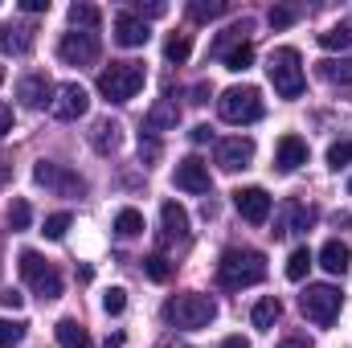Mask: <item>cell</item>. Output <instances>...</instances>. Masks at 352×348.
<instances>
[{
  "instance_id": "obj_49",
  "label": "cell",
  "mask_w": 352,
  "mask_h": 348,
  "mask_svg": "<svg viewBox=\"0 0 352 348\" xmlns=\"http://www.w3.org/2000/svg\"><path fill=\"white\" fill-rule=\"evenodd\" d=\"M8 176H12V164H8V160H4V156H0V188H4V184H8Z\"/></svg>"
},
{
  "instance_id": "obj_20",
  "label": "cell",
  "mask_w": 352,
  "mask_h": 348,
  "mask_svg": "<svg viewBox=\"0 0 352 348\" xmlns=\"http://www.w3.org/2000/svg\"><path fill=\"white\" fill-rule=\"evenodd\" d=\"M119 123L115 119H98L94 127H90V144H94V152H102V156H111L115 148H119Z\"/></svg>"
},
{
  "instance_id": "obj_42",
  "label": "cell",
  "mask_w": 352,
  "mask_h": 348,
  "mask_svg": "<svg viewBox=\"0 0 352 348\" xmlns=\"http://www.w3.org/2000/svg\"><path fill=\"white\" fill-rule=\"evenodd\" d=\"M131 12H135L140 21H148V17H164V12H168V4H160V0H152V4H144V0H140V4L131 8Z\"/></svg>"
},
{
  "instance_id": "obj_29",
  "label": "cell",
  "mask_w": 352,
  "mask_h": 348,
  "mask_svg": "<svg viewBox=\"0 0 352 348\" xmlns=\"http://www.w3.org/2000/svg\"><path fill=\"white\" fill-rule=\"evenodd\" d=\"M320 45H324V50H349L352 45V25L344 21V25L324 29V33H320Z\"/></svg>"
},
{
  "instance_id": "obj_9",
  "label": "cell",
  "mask_w": 352,
  "mask_h": 348,
  "mask_svg": "<svg viewBox=\"0 0 352 348\" xmlns=\"http://www.w3.org/2000/svg\"><path fill=\"white\" fill-rule=\"evenodd\" d=\"M58 58H62L66 66H94V62H98V33H82V29L62 33Z\"/></svg>"
},
{
  "instance_id": "obj_46",
  "label": "cell",
  "mask_w": 352,
  "mask_h": 348,
  "mask_svg": "<svg viewBox=\"0 0 352 348\" xmlns=\"http://www.w3.org/2000/svg\"><path fill=\"white\" fill-rule=\"evenodd\" d=\"M25 12H50V0H21Z\"/></svg>"
},
{
  "instance_id": "obj_30",
  "label": "cell",
  "mask_w": 352,
  "mask_h": 348,
  "mask_svg": "<svg viewBox=\"0 0 352 348\" xmlns=\"http://www.w3.org/2000/svg\"><path fill=\"white\" fill-rule=\"evenodd\" d=\"M188 54H192L188 33H173V37L164 41V58H168V62H176V66H184V62H188Z\"/></svg>"
},
{
  "instance_id": "obj_1",
  "label": "cell",
  "mask_w": 352,
  "mask_h": 348,
  "mask_svg": "<svg viewBox=\"0 0 352 348\" xmlns=\"http://www.w3.org/2000/svg\"><path fill=\"white\" fill-rule=\"evenodd\" d=\"M266 279V254L263 250H246V246H230L221 262H217V283L230 287V291H242V287H254Z\"/></svg>"
},
{
  "instance_id": "obj_39",
  "label": "cell",
  "mask_w": 352,
  "mask_h": 348,
  "mask_svg": "<svg viewBox=\"0 0 352 348\" xmlns=\"http://www.w3.org/2000/svg\"><path fill=\"white\" fill-rule=\"evenodd\" d=\"M25 336V324H12V320H0V348H12Z\"/></svg>"
},
{
  "instance_id": "obj_19",
  "label": "cell",
  "mask_w": 352,
  "mask_h": 348,
  "mask_svg": "<svg viewBox=\"0 0 352 348\" xmlns=\"http://www.w3.org/2000/svg\"><path fill=\"white\" fill-rule=\"evenodd\" d=\"M54 336H58V345L62 348H94V340H90V332L78 324V320H58V328H54Z\"/></svg>"
},
{
  "instance_id": "obj_22",
  "label": "cell",
  "mask_w": 352,
  "mask_h": 348,
  "mask_svg": "<svg viewBox=\"0 0 352 348\" xmlns=\"http://www.w3.org/2000/svg\"><path fill=\"white\" fill-rule=\"evenodd\" d=\"M349 262H352V254H349V246H344V242H336V238H332V242H324V246H320V266H324L328 274H344V270H349Z\"/></svg>"
},
{
  "instance_id": "obj_53",
  "label": "cell",
  "mask_w": 352,
  "mask_h": 348,
  "mask_svg": "<svg viewBox=\"0 0 352 348\" xmlns=\"http://www.w3.org/2000/svg\"><path fill=\"white\" fill-rule=\"evenodd\" d=\"M180 348H188V345H180Z\"/></svg>"
},
{
  "instance_id": "obj_50",
  "label": "cell",
  "mask_w": 352,
  "mask_h": 348,
  "mask_svg": "<svg viewBox=\"0 0 352 348\" xmlns=\"http://www.w3.org/2000/svg\"><path fill=\"white\" fill-rule=\"evenodd\" d=\"M205 98H209V87H205V83H197V87H192V102H205Z\"/></svg>"
},
{
  "instance_id": "obj_8",
  "label": "cell",
  "mask_w": 352,
  "mask_h": 348,
  "mask_svg": "<svg viewBox=\"0 0 352 348\" xmlns=\"http://www.w3.org/2000/svg\"><path fill=\"white\" fill-rule=\"evenodd\" d=\"M33 180L45 184V188L58 193V197H82V193H87V180H82V176L70 173L66 164H54V160H41V164L33 168Z\"/></svg>"
},
{
  "instance_id": "obj_12",
  "label": "cell",
  "mask_w": 352,
  "mask_h": 348,
  "mask_svg": "<svg viewBox=\"0 0 352 348\" xmlns=\"http://www.w3.org/2000/svg\"><path fill=\"white\" fill-rule=\"evenodd\" d=\"M234 209H238L250 226H263L266 217H270V193H266V188H258V184L238 188V193H234Z\"/></svg>"
},
{
  "instance_id": "obj_34",
  "label": "cell",
  "mask_w": 352,
  "mask_h": 348,
  "mask_svg": "<svg viewBox=\"0 0 352 348\" xmlns=\"http://www.w3.org/2000/svg\"><path fill=\"white\" fill-rule=\"evenodd\" d=\"M144 270H148V279H152V283H168L173 262L164 259V254H148V259H144Z\"/></svg>"
},
{
  "instance_id": "obj_13",
  "label": "cell",
  "mask_w": 352,
  "mask_h": 348,
  "mask_svg": "<svg viewBox=\"0 0 352 348\" xmlns=\"http://www.w3.org/2000/svg\"><path fill=\"white\" fill-rule=\"evenodd\" d=\"M173 180H176V188H184V193H209V164L201 156H188V160L176 164Z\"/></svg>"
},
{
  "instance_id": "obj_38",
  "label": "cell",
  "mask_w": 352,
  "mask_h": 348,
  "mask_svg": "<svg viewBox=\"0 0 352 348\" xmlns=\"http://www.w3.org/2000/svg\"><path fill=\"white\" fill-rule=\"evenodd\" d=\"M123 307H127V291H123V287H111V291L102 295V312H107V316H119Z\"/></svg>"
},
{
  "instance_id": "obj_54",
  "label": "cell",
  "mask_w": 352,
  "mask_h": 348,
  "mask_svg": "<svg viewBox=\"0 0 352 348\" xmlns=\"http://www.w3.org/2000/svg\"><path fill=\"white\" fill-rule=\"evenodd\" d=\"M0 262H4V259H0Z\"/></svg>"
},
{
  "instance_id": "obj_4",
  "label": "cell",
  "mask_w": 352,
  "mask_h": 348,
  "mask_svg": "<svg viewBox=\"0 0 352 348\" xmlns=\"http://www.w3.org/2000/svg\"><path fill=\"white\" fill-rule=\"evenodd\" d=\"M266 74H270V87H274L278 98H299V94H303V58H299V50L278 45V50L270 54Z\"/></svg>"
},
{
  "instance_id": "obj_52",
  "label": "cell",
  "mask_w": 352,
  "mask_h": 348,
  "mask_svg": "<svg viewBox=\"0 0 352 348\" xmlns=\"http://www.w3.org/2000/svg\"><path fill=\"white\" fill-rule=\"evenodd\" d=\"M349 193H352V180H349Z\"/></svg>"
},
{
  "instance_id": "obj_14",
  "label": "cell",
  "mask_w": 352,
  "mask_h": 348,
  "mask_svg": "<svg viewBox=\"0 0 352 348\" xmlns=\"http://www.w3.org/2000/svg\"><path fill=\"white\" fill-rule=\"evenodd\" d=\"M54 83L45 78V74H25L21 83H16V98L29 107V111H37V107H45V102H54Z\"/></svg>"
},
{
  "instance_id": "obj_23",
  "label": "cell",
  "mask_w": 352,
  "mask_h": 348,
  "mask_svg": "<svg viewBox=\"0 0 352 348\" xmlns=\"http://www.w3.org/2000/svg\"><path fill=\"white\" fill-rule=\"evenodd\" d=\"M311 217H316V213H311L307 205L287 201V205H283V226H278L274 234H299V230H307V226H311Z\"/></svg>"
},
{
  "instance_id": "obj_32",
  "label": "cell",
  "mask_w": 352,
  "mask_h": 348,
  "mask_svg": "<svg viewBox=\"0 0 352 348\" xmlns=\"http://www.w3.org/2000/svg\"><path fill=\"white\" fill-rule=\"evenodd\" d=\"M307 270H311V250H307V246L291 250V259H287V279H291V283H299Z\"/></svg>"
},
{
  "instance_id": "obj_27",
  "label": "cell",
  "mask_w": 352,
  "mask_h": 348,
  "mask_svg": "<svg viewBox=\"0 0 352 348\" xmlns=\"http://www.w3.org/2000/svg\"><path fill=\"white\" fill-rule=\"evenodd\" d=\"M98 21H102V12L87 4V0H78V4H70V25L74 29H82V33H94L98 29Z\"/></svg>"
},
{
  "instance_id": "obj_31",
  "label": "cell",
  "mask_w": 352,
  "mask_h": 348,
  "mask_svg": "<svg viewBox=\"0 0 352 348\" xmlns=\"http://www.w3.org/2000/svg\"><path fill=\"white\" fill-rule=\"evenodd\" d=\"M221 62H226V70H234V74H242V70H250V66H254V45L246 41V45H238V50H230V54H226Z\"/></svg>"
},
{
  "instance_id": "obj_43",
  "label": "cell",
  "mask_w": 352,
  "mask_h": 348,
  "mask_svg": "<svg viewBox=\"0 0 352 348\" xmlns=\"http://www.w3.org/2000/svg\"><path fill=\"white\" fill-rule=\"evenodd\" d=\"M8 131H12V107H8V102H0V140H4Z\"/></svg>"
},
{
  "instance_id": "obj_5",
  "label": "cell",
  "mask_w": 352,
  "mask_h": 348,
  "mask_svg": "<svg viewBox=\"0 0 352 348\" xmlns=\"http://www.w3.org/2000/svg\"><path fill=\"white\" fill-rule=\"evenodd\" d=\"M263 90L258 87H230L221 98H217V115L226 119V123H234V127H242V123H258L263 119Z\"/></svg>"
},
{
  "instance_id": "obj_40",
  "label": "cell",
  "mask_w": 352,
  "mask_h": 348,
  "mask_svg": "<svg viewBox=\"0 0 352 348\" xmlns=\"http://www.w3.org/2000/svg\"><path fill=\"white\" fill-rule=\"evenodd\" d=\"M295 17H299L295 8H283V4H278V8H270L266 21H270V29H287V25H295Z\"/></svg>"
},
{
  "instance_id": "obj_48",
  "label": "cell",
  "mask_w": 352,
  "mask_h": 348,
  "mask_svg": "<svg viewBox=\"0 0 352 348\" xmlns=\"http://www.w3.org/2000/svg\"><path fill=\"white\" fill-rule=\"evenodd\" d=\"M221 348H250V340H242V336H226Z\"/></svg>"
},
{
  "instance_id": "obj_15",
  "label": "cell",
  "mask_w": 352,
  "mask_h": 348,
  "mask_svg": "<svg viewBox=\"0 0 352 348\" xmlns=\"http://www.w3.org/2000/svg\"><path fill=\"white\" fill-rule=\"evenodd\" d=\"M148 21H140L135 12H119L115 17V41L119 45H127V50H135V45H148Z\"/></svg>"
},
{
  "instance_id": "obj_36",
  "label": "cell",
  "mask_w": 352,
  "mask_h": 348,
  "mask_svg": "<svg viewBox=\"0 0 352 348\" xmlns=\"http://www.w3.org/2000/svg\"><path fill=\"white\" fill-rule=\"evenodd\" d=\"M328 164L340 173V168H349L352 164V140H340V144H332L328 148Z\"/></svg>"
},
{
  "instance_id": "obj_25",
  "label": "cell",
  "mask_w": 352,
  "mask_h": 348,
  "mask_svg": "<svg viewBox=\"0 0 352 348\" xmlns=\"http://www.w3.org/2000/svg\"><path fill=\"white\" fill-rule=\"evenodd\" d=\"M320 78L332 87H352V54L349 58H328L320 62Z\"/></svg>"
},
{
  "instance_id": "obj_10",
  "label": "cell",
  "mask_w": 352,
  "mask_h": 348,
  "mask_svg": "<svg viewBox=\"0 0 352 348\" xmlns=\"http://www.w3.org/2000/svg\"><path fill=\"white\" fill-rule=\"evenodd\" d=\"M90 107V94L78 83H66V87L54 90V102H50V111H54V119H62V123H74V119H82Z\"/></svg>"
},
{
  "instance_id": "obj_35",
  "label": "cell",
  "mask_w": 352,
  "mask_h": 348,
  "mask_svg": "<svg viewBox=\"0 0 352 348\" xmlns=\"http://www.w3.org/2000/svg\"><path fill=\"white\" fill-rule=\"evenodd\" d=\"M29 221H33V209H29V201L16 197V201L8 205V226H12V230H29Z\"/></svg>"
},
{
  "instance_id": "obj_24",
  "label": "cell",
  "mask_w": 352,
  "mask_h": 348,
  "mask_svg": "<svg viewBox=\"0 0 352 348\" xmlns=\"http://www.w3.org/2000/svg\"><path fill=\"white\" fill-rule=\"evenodd\" d=\"M278 316H283V303H278L274 295H266V299H258V303H254V312H250V324H254L258 332H270V328L278 324Z\"/></svg>"
},
{
  "instance_id": "obj_47",
  "label": "cell",
  "mask_w": 352,
  "mask_h": 348,
  "mask_svg": "<svg viewBox=\"0 0 352 348\" xmlns=\"http://www.w3.org/2000/svg\"><path fill=\"white\" fill-rule=\"evenodd\" d=\"M188 135H192V144H209V140H213V131H209L205 123H201V127H192Z\"/></svg>"
},
{
  "instance_id": "obj_21",
  "label": "cell",
  "mask_w": 352,
  "mask_h": 348,
  "mask_svg": "<svg viewBox=\"0 0 352 348\" xmlns=\"http://www.w3.org/2000/svg\"><path fill=\"white\" fill-rule=\"evenodd\" d=\"M176 123H180V107H176V98H160V102L148 111V131H173Z\"/></svg>"
},
{
  "instance_id": "obj_2",
  "label": "cell",
  "mask_w": 352,
  "mask_h": 348,
  "mask_svg": "<svg viewBox=\"0 0 352 348\" xmlns=\"http://www.w3.org/2000/svg\"><path fill=\"white\" fill-rule=\"evenodd\" d=\"M164 320L173 328H184V332H197V328H209L217 320V303L201 291H184V295H173L164 303Z\"/></svg>"
},
{
  "instance_id": "obj_7",
  "label": "cell",
  "mask_w": 352,
  "mask_h": 348,
  "mask_svg": "<svg viewBox=\"0 0 352 348\" xmlns=\"http://www.w3.org/2000/svg\"><path fill=\"white\" fill-rule=\"evenodd\" d=\"M16 266H21V279H25L41 299H58V295H62V274H58V266L50 259H41L37 250H21Z\"/></svg>"
},
{
  "instance_id": "obj_6",
  "label": "cell",
  "mask_w": 352,
  "mask_h": 348,
  "mask_svg": "<svg viewBox=\"0 0 352 348\" xmlns=\"http://www.w3.org/2000/svg\"><path fill=\"white\" fill-rule=\"evenodd\" d=\"M299 307H303V316H307L311 324L328 328V324L340 316V307H344V295H340V287H332V283H311V287L299 295Z\"/></svg>"
},
{
  "instance_id": "obj_11",
  "label": "cell",
  "mask_w": 352,
  "mask_h": 348,
  "mask_svg": "<svg viewBox=\"0 0 352 348\" xmlns=\"http://www.w3.org/2000/svg\"><path fill=\"white\" fill-rule=\"evenodd\" d=\"M254 164V140L250 135H230L217 144V168L221 173H238Z\"/></svg>"
},
{
  "instance_id": "obj_26",
  "label": "cell",
  "mask_w": 352,
  "mask_h": 348,
  "mask_svg": "<svg viewBox=\"0 0 352 348\" xmlns=\"http://www.w3.org/2000/svg\"><path fill=\"white\" fill-rule=\"evenodd\" d=\"M246 33H250V21L242 17L238 25H230V29H226V33L217 37V45H213V54H217V58H226L230 50H238V45H246Z\"/></svg>"
},
{
  "instance_id": "obj_44",
  "label": "cell",
  "mask_w": 352,
  "mask_h": 348,
  "mask_svg": "<svg viewBox=\"0 0 352 348\" xmlns=\"http://www.w3.org/2000/svg\"><path fill=\"white\" fill-rule=\"evenodd\" d=\"M0 303H4V307H12V312H16V307H21V303H25V295H21V291H4V295H0Z\"/></svg>"
},
{
  "instance_id": "obj_51",
  "label": "cell",
  "mask_w": 352,
  "mask_h": 348,
  "mask_svg": "<svg viewBox=\"0 0 352 348\" xmlns=\"http://www.w3.org/2000/svg\"><path fill=\"white\" fill-rule=\"evenodd\" d=\"M0 83H4V66H0Z\"/></svg>"
},
{
  "instance_id": "obj_37",
  "label": "cell",
  "mask_w": 352,
  "mask_h": 348,
  "mask_svg": "<svg viewBox=\"0 0 352 348\" xmlns=\"http://www.w3.org/2000/svg\"><path fill=\"white\" fill-rule=\"evenodd\" d=\"M66 230H70V213H50L45 217V238H66Z\"/></svg>"
},
{
  "instance_id": "obj_18",
  "label": "cell",
  "mask_w": 352,
  "mask_h": 348,
  "mask_svg": "<svg viewBox=\"0 0 352 348\" xmlns=\"http://www.w3.org/2000/svg\"><path fill=\"white\" fill-rule=\"evenodd\" d=\"M25 50H33V25L4 21L0 25V54H25Z\"/></svg>"
},
{
  "instance_id": "obj_17",
  "label": "cell",
  "mask_w": 352,
  "mask_h": 348,
  "mask_svg": "<svg viewBox=\"0 0 352 348\" xmlns=\"http://www.w3.org/2000/svg\"><path fill=\"white\" fill-rule=\"evenodd\" d=\"M160 221H164V238L168 242H188V213H184V205L180 201H164L160 205Z\"/></svg>"
},
{
  "instance_id": "obj_33",
  "label": "cell",
  "mask_w": 352,
  "mask_h": 348,
  "mask_svg": "<svg viewBox=\"0 0 352 348\" xmlns=\"http://www.w3.org/2000/svg\"><path fill=\"white\" fill-rule=\"evenodd\" d=\"M226 12V0H192L188 4V17L192 21H213V17H221Z\"/></svg>"
},
{
  "instance_id": "obj_16",
  "label": "cell",
  "mask_w": 352,
  "mask_h": 348,
  "mask_svg": "<svg viewBox=\"0 0 352 348\" xmlns=\"http://www.w3.org/2000/svg\"><path fill=\"white\" fill-rule=\"evenodd\" d=\"M299 164H307V144L299 135H283L274 148V168L278 173H295Z\"/></svg>"
},
{
  "instance_id": "obj_41",
  "label": "cell",
  "mask_w": 352,
  "mask_h": 348,
  "mask_svg": "<svg viewBox=\"0 0 352 348\" xmlns=\"http://www.w3.org/2000/svg\"><path fill=\"white\" fill-rule=\"evenodd\" d=\"M140 160H144V164H156V160H160V140H152V135L144 140V135H140Z\"/></svg>"
},
{
  "instance_id": "obj_45",
  "label": "cell",
  "mask_w": 352,
  "mask_h": 348,
  "mask_svg": "<svg viewBox=\"0 0 352 348\" xmlns=\"http://www.w3.org/2000/svg\"><path fill=\"white\" fill-rule=\"evenodd\" d=\"M278 348H311V340H307V336H283Z\"/></svg>"
},
{
  "instance_id": "obj_3",
  "label": "cell",
  "mask_w": 352,
  "mask_h": 348,
  "mask_svg": "<svg viewBox=\"0 0 352 348\" xmlns=\"http://www.w3.org/2000/svg\"><path fill=\"white\" fill-rule=\"evenodd\" d=\"M148 83V70L144 62H111L102 74H98V94L107 102H131Z\"/></svg>"
},
{
  "instance_id": "obj_28",
  "label": "cell",
  "mask_w": 352,
  "mask_h": 348,
  "mask_svg": "<svg viewBox=\"0 0 352 348\" xmlns=\"http://www.w3.org/2000/svg\"><path fill=\"white\" fill-rule=\"evenodd\" d=\"M115 234H119V238H140V234H144V213H140V209H119Z\"/></svg>"
}]
</instances>
